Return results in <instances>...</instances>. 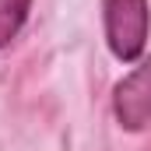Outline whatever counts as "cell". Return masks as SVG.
Here are the masks:
<instances>
[{
  "mask_svg": "<svg viewBox=\"0 0 151 151\" xmlns=\"http://www.w3.org/2000/svg\"><path fill=\"white\" fill-rule=\"evenodd\" d=\"M106 39L116 60H137L148 46V0H106Z\"/></svg>",
  "mask_w": 151,
  "mask_h": 151,
  "instance_id": "obj_1",
  "label": "cell"
},
{
  "mask_svg": "<svg viewBox=\"0 0 151 151\" xmlns=\"http://www.w3.org/2000/svg\"><path fill=\"white\" fill-rule=\"evenodd\" d=\"M113 109L127 130H141L151 123V60H144L137 70H130L116 84Z\"/></svg>",
  "mask_w": 151,
  "mask_h": 151,
  "instance_id": "obj_2",
  "label": "cell"
},
{
  "mask_svg": "<svg viewBox=\"0 0 151 151\" xmlns=\"http://www.w3.org/2000/svg\"><path fill=\"white\" fill-rule=\"evenodd\" d=\"M28 7H32V0H0V46H7L21 32Z\"/></svg>",
  "mask_w": 151,
  "mask_h": 151,
  "instance_id": "obj_3",
  "label": "cell"
}]
</instances>
